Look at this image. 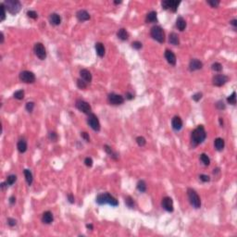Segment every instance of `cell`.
Segmentation results:
<instances>
[{
	"mask_svg": "<svg viewBox=\"0 0 237 237\" xmlns=\"http://www.w3.org/2000/svg\"><path fill=\"white\" fill-rule=\"evenodd\" d=\"M207 138V133L203 125H198L191 133V143L193 147L201 144Z\"/></svg>",
	"mask_w": 237,
	"mask_h": 237,
	"instance_id": "cell-1",
	"label": "cell"
},
{
	"mask_svg": "<svg viewBox=\"0 0 237 237\" xmlns=\"http://www.w3.org/2000/svg\"><path fill=\"white\" fill-rule=\"evenodd\" d=\"M95 202L98 205H109L111 207H117L118 206V202L117 199L111 196L109 193H102L96 196Z\"/></svg>",
	"mask_w": 237,
	"mask_h": 237,
	"instance_id": "cell-2",
	"label": "cell"
},
{
	"mask_svg": "<svg viewBox=\"0 0 237 237\" xmlns=\"http://www.w3.org/2000/svg\"><path fill=\"white\" fill-rule=\"evenodd\" d=\"M3 4L6 9L12 15L19 13L21 8V3L19 0H6L3 2Z\"/></svg>",
	"mask_w": 237,
	"mask_h": 237,
	"instance_id": "cell-3",
	"label": "cell"
},
{
	"mask_svg": "<svg viewBox=\"0 0 237 237\" xmlns=\"http://www.w3.org/2000/svg\"><path fill=\"white\" fill-rule=\"evenodd\" d=\"M187 196L189 199V202L192 205V207L196 209H198L201 208V200L199 197L198 194L192 189V188H188L187 189Z\"/></svg>",
	"mask_w": 237,
	"mask_h": 237,
	"instance_id": "cell-4",
	"label": "cell"
},
{
	"mask_svg": "<svg viewBox=\"0 0 237 237\" xmlns=\"http://www.w3.org/2000/svg\"><path fill=\"white\" fill-rule=\"evenodd\" d=\"M150 35L154 40L158 41L160 44H163L165 42V33L163 29L158 25H155L152 27L150 30Z\"/></svg>",
	"mask_w": 237,
	"mask_h": 237,
	"instance_id": "cell-5",
	"label": "cell"
},
{
	"mask_svg": "<svg viewBox=\"0 0 237 237\" xmlns=\"http://www.w3.org/2000/svg\"><path fill=\"white\" fill-rule=\"evenodd\" d=\"M87 123L95 132H99L100 131L101 125H100L99 120H98V118L96 117V115L94 114V113H90V114H88Z\"/></svg>",
	"mask_w": 237,
	"mask_h": 237,
	"instance_id": "cell-6",
	"label": "cell"
},
{
	"mask_svg": "<svg viewBox=\"0 0 237 237\" xmlns=\"http://www.w3.org/2000/svg\"><path fill=\"white\" fill-rule=\"evenodd\" d=\"M75 107H76L80 111L83 112L84 114L88 115L90 113H92V107H91L90 104L83 99H77L76 102H75Z\"/></svg>",
	"mask_w": 237,
	"mask_h": 237,
	"instance_id": "cell-7",
	"label": "cell"
},
{
	"mask_svg": "<svg viewBox=\"0 0 237 237\" xmlns=\"http://www.w3.org/2000/svg\"><path fill=\"white\" fill-rule=\"evenodd\" d=\"M180 3L181 2L177 1V0H163L161 2V6H162L163 9H169L172 12H176Z\"/></svg>",
	"mask_w": 237,
	"mask_h": 237,
	"instance_id": "cell-8",
	"label": "cell"
},
{
	"mask_svg": "<svg viewBox=\"0 0 237 237\" xmlns=\"http://www.w3.org/2000/svg\"><path fill=\"white\" fill-rule=\"evenodd\" d=\"M20 80L25 83H34L35 82V75L30 71H23L20 73Z\"/></svg>",
	"mask_w": 237,
	"mask_h": 237,
	"instance_id": "cell-9",
	"label": "cell"
},
{
	"mask_svg": "<svg viewBox=\"0 0 237 237\" xmlns=\"http://www.w3.org/2000/svg\"><path fill=\"white\" fill-rule=\"evenodd\" d=\"M34 51L35 56L39 59H41V60H44V59H46V48H45L44 45H43L42 43H36V44H34Z\"/></svg>",
	"mask_w": 237,
	"mask_h": 237,
	"instance_id": "cell-10",
	"label": "cell"
},
{
	"mask_svg": "<svg viewBox=\"0 0 237 237\" xmlns=\"http://www.w3.org/2000/svg\"><path fill=\"white\" fill-rule=\"evenodd\" d=\"M107 101L112 106H118L123 104L124 102V97L121 95H118L115 93H110L109 95H107Z\"/></svg>",
	"mask_w": 237,
	"mask_h": 237,
	"instance_id": "cell-11",
	"label": "cell"
},
{
	"mask_svg": "<svg viewBox=\"0 0 237 237\" xmlns=\"http://www.w3.org/2000/svg\"><path fill=\"white\" fill-rule=\"evenodd\" d=\"M229 81V77L227 75L224 74H217L212 78V83L215 86H218V87H220V86L224 85L226 83Z\"/></svg>",
	"mask_w": 237,
	"mask_h": 237,
	"instance_id": "cell-12",
	"label": "cell"
},
{
	"mask_svg": "<svg viewBox=\"0 0 237 237\" xmlns=\"http://www.w3.org/2000/svg\"><path fill=\"white\" fill-rule=\"evenodd\" d=\"M161 206H162V208L168 212H172L174 210L173 201H172V199L170 197H169V196L163 197L162 201H161Z\"/></svg>",
	"mask_w": 237,
	"mask_h": 237,
	"instance_id": "cell-13",
	"label": "cell"
},
{
	"mask_svg": "<svg viewBox=\"0 0 237 237\" xmlns=\"http://www.w3.org/2000/svg\"><path fill=\"white\" fill-rule=\"evenodd\" d=\"M203 68V62L197 58H192L189 63V69L190 72H196Z\"/></svg>",
	"mask_w": 237,
	"mask_h": 237,
	"instance_id": "cell-14",
	"label": "cell"
},
{
	"mask_svg": "<svg viewBox=\"0 0 237 237\" xmlns=\"http://www.w3.org/2000/svg\"><path fill=\"white\" fill-rule=\"evenodd\" d=\"M164 56H165V58L167 59V61H168L169 64H170V65H172V66H175V65H176L177 58H176L175 54H174L173 52H172L171 50H170V49H166V50H165Z\"/></svg>",
	"mask_w": 237,
	"mask_h": 237,
	"instance_id": "cell-15",
	"label": "cell"
},
{
	"mask_svg": "<svg viewBox=\"0 0 237 237\" xmlns=\"http://www.w3.org/2000/svg\"><path fill=\"white\" fill-rule=\"evenodd\" d=\"M171 126L172 129L176 132H179L182 128V121L179 116H175L171 120Z\"/></svg>",
	"mask_w": 237,
	"mask_h": 237,
	"instance_id": "cell-16",
	"label": "cell"
},
{
	"mask_svg": "<svg viewBox=\"0 0 237 237\" xmlns=\"http://www.w3.org/2000/svg\"><path fill=\"white\" fill-rule=\"evenodd\" d=\"M80 76H81V79H83L84 82H86L87 83H90L91 82H92V74H91V72L88 71V69H82L80 71Z\"/></svg>",
	"mask_w": 237,
	"mask_h": 237,
	"instance_id": "cell-17",
	"label": "cell"
},
{
	"mask_svg": "<svg viewBox=\"0 0 237 237\" xmlns=\"http://www.w3.org/2000/svg\"><path fill=\"white\" fill-rule=\"evenodd\" d=\"M76 18L78 19L79 21H86V20H89L90 18H91V16L90 14L86 11V10L84 9H80L77 11L76 13Z\"/></svg>",
	"mask_w": 237,
	"mask_h": 237,
	"instance_id": "cell-18",
	"label": "cell"
},
{
	"mask_svg": "<svg viewBox=\"0 0 237 237\" xmlns=\"http://www.w3.org/2000/svg\"><path fill=\"white\" fill-rule=\"evenodd\" d=\"M53 220H54V216H53V214H52L51 211L47 210V211H45L44 213H43V215H42V222H43V223L50 224V223L53 222Z\"/></svg>",
	"mask_w": 237,
	"mask_h": 237,
	"instance_id": "cell-19",
	"label": "cell"
},
{
	"mask_svg": "<svg viewBox=\"0 0 237 237\" xmlns=\"http://www.w3.org/2000/svg\"><path fill=\"white\" fill-rule=\"evenodd\" d=\"M145 21L147 23H155L158 21V14L157 11L155 10H152L147 14V17H145Z\"/></svg>",
	"mask_w": 237,
	"mask_h": 237,
	"instance_id": "cell-20",
	"label": "cell"
},
{
	"mask_svg": "<svg viewBox=\"0 0 237 237\" xmlns=\"http://www.w3.org/2000/svg\"><path fill=\"white\" fill-rule=\"evenodd\" d=\"M214 147H215V149L217 150V151H222L224 149V147H225V142L222 138H216L214 140Z\"/></svg>",
	"mask_w": 237,
	"mask_h": 237,
	"instance_id": "cell-21",
	"label": "cell"
},
{
	"mask_svg": "<svg viewBox=\"0 0 237 237\" xmlns=\"http://www.w3.org/2000/svg\"><path fill=\"white\" fill-rule=\"evenodd\" d=\"M49 21L52 25H59L61 23V18L57 13H51L49 16Z\"/></svg>",
	"mask_w": 237,
	"mask_h": 237,
	"instance_id": "cell-22",
	"label": "cell"
},
{
	"mask_svg": "<svg viewBox=\"0 0 237 237\" xmlns=\"http://www.w3.org/2000/svg\"><path fill=\"white\" fill-rule=\"evenodd\" d=\"M186 21H185V20L182 18V17H178L177 18V20H176V27H177V29L179 30V31H181V32H182V31H184L185 30V28H186Z\"/></svg>",
	"mask_w": 237,
	"mask_h": 237,
	"instance_id": "cell-23",
	"label": "cell"
},
{
	"mask_svg": "<svg viewBox=\"0 0 237 237\" xmlns=\"http://www.w3.org/2000/svg\"><path fill=\"white\" fill-rule=\"evenodd\" d=\"M95 51H96V54L100 57H103L105 56V53H106V48L104 46V45L102 44V43L98 42L96 43L95 46Z\"/></svg>",
	"mask_w": 237,
	"mask_h": 237,
	"instance_id": "cell-24",
	"label": "cell"
},
{
	"mask_svg": "<svg viewBox=\"0 0 237 237\" xmlns=\"http://www.w3.org/2000/svg\"><path fill=\"white\" fill-rule=\"evenodd\" d=\"M27 147H28V145H27V142L25 139H20L19 140V142L17 144V148L19 150L20 153H25L27 151Z\"/></svg>",
	"mask_w": 237,
	"mask_h": 237,
	"instance_id": "cell-25",
	"label": "cell"
},
{
	"mask_svg": "<svg viewBox=\"0 0 237 237\" xmlns=\"http://www.w3.org/2000/svg\"><path fill=\"white\" fill-rule=\"evenodd\" d=\"M169 42L170 45L173 46H179L180 45V38L179 35L176 33H170L169 35Z\"/></svg>",
	"mask_w": 237,
	"mask_h": 237,
	"instance_id": "cell-26",
	"label": "cell"
},
{
	"mask_svg": "<svg viewBox=\"0 0 237 237\" xmlns=\"http://www.w3.org/2000/svg\"><path fill=\"white\" fill-rule=\"evenodd\" d=\"M117 36L118 39H121V41H126L129 39V34L126 29L121 28L117 32Z\"/></svg>",
	"mask_w": 237,
	"mask_h": 237,
	"instance_id": "cell-27",
	"label": "cell"
},
{
	"mask_svg": "<svg viewBox=\"0 0 237 237\" xmlns=\"http://www.w3.org/2000/svg\"><path fill=\"white\" fill-rule=\"evenodd\" d=\"M104 150L107 152V154H109V155L110 156V158H113L114 160H118V153H116V152L113 151L112 148L109 147V145L105 144V145H104Z\"/></svg>",
	"mask_w": 237,
	"mask_h": 237,
	"instance_id": "cell-28",
	"label": "cell"
},
{
	"mask_svg": "<svg viewBox=\"0 0 237 237\" xmlns=\"http://www.w3.org/2000/svg\"><path fill=\"white\" fill-rule=\"evenodd\" d=\"M23 173H24V176H25V180H26V182L28 184V185H32L33 184V181H34V177H33V173H32V171L28 169H25L23 170Z\"/></svg>",
	"mask_w": 237,
	"mask_h": 237,
	"instance_id": "cell-29",
	"label": "cell"
},
{
	"mask_svg": "<svg viewBox=\"0 0 237 237\" xmlns=\"http://www.w3.org/2000/svg\"><path fill=\"white\" fill-rule=\"evenodd\" d=\"M137 190L140 193H144L147 191V184L144 180H141L137 182Z\"/></svg>",
	"mask_w": 237,
	"mask_h": 237,
	"instance_id": "cell-30",
	"label": "cell"
},
{
	"mask_svg": "<svg viewBox=\"0 0 237 237\" xmlns=\"http://www.w3.org/2000/svg\"><path fill=\"white\" fill-rule=\"evenodd\" d=\"M16 181H17V176H16L15 174H10L7 178L6 184H8V186H11V185H13L15 184Z\"/></svg>",
	"mask_w": 237,
	"mask_h": 237,
	"instance_id": "cell-31",
	"label": "cell"
},
{
	"mask_svg": "<svg viewBox=\"0 0 237 237\" xmlns=\"http://www.w3.org/2000/svg\"><path fill=\"white\" fill-rule=\"evenodd\" d=\"M125 204L129 208H133L135 207V203H134L133 198L130 196H127L125 197Z\"/></svg>",
	"mask_w": 237,
	"mask_h": 237,
	"instance_id": "cell-32",
	"label": "cell"
},
{
	"mask_svg": "<svg viewBox=\"0 0 237 237\" xmlns=\"http://www.w3.org/2000/svg\"><path fill=\"white\" fill-rule=\"evenodd\" d=\"M200 160H201V162L205 165V166H209V164H210V158H208V156L207 154H205V153H202L200 155Z\"/></svg>",
	"mask_w": 237,
	"mask_h": 237,
	"instance_id": "cell-33",
	"label": "cell"
},
{
	"mask_svg": "<svg viewBox=\"0 0 237 237\" xmlns=\"http://www.w3.org/2000/svg\"><path fill=\"white\" fill-rule=\"evenodd\" d=\"M24 91L23 90H18V91H16V92L13 94V96H14V98L15 99H18V100H22L24 98Z\"/></svg>",
	"mask_w": 237,
	"mask_h": 237,
	"instance_id": "cell-34",
	"label": "cell"
},
{
	"mask_svg": "<svg viewBox=\"0 0 237 237\" xmlns=\"http://www.w3.org/2000/svg\"><path fill=\"white\" fill-rule=\"evenodd\" d=\"M211 69H212V71L216 72H220L222 71V65L219 62H215L211 65Z\"/></svg>",
	"mask_w": 237,
	"mask_h": 237,
	"instance_id": "cell-35",
	"label": "cell"
},
{
	"mask_svg": "<svg viewBox=\"0 0 237 237\" xmlns=\"http://www.w3.org/2000/svg\"><path fill=\"white\" fill-rule=\"evenodd\" d=\"M227 102L231 105H235L236 104V92H233L230 96L227 97Z\"/></svg>",
	"mask_w": 237,
	"mask_h": 237,
	"instance_id": "cell-36",
	"label": "cell"
},
{
	"mask_svg": "<svg viewBox=\"0 0 237 237\" xmlns=\"http://www.w3.org/2000/svg\"><path fill=\"white\" fill-rule=\"evenodd\" d=\"M87 83L84 82V81L83 79H78L77 80V86H78V88L80 89H86L87 88Z\"/></svg>",
	"mask_w": 237,
	"mask_h": 237,
	"instance_id": "cell-37",
	"label": "cell"
},
{
	"mask_svg": "<svg viewBox=\"0 0 237 237\" xmlns=\"http://www.w3.org/2000/svg\"><path fill=\"white\" fill-rule=\"evenodd\" d=\"M136 143H137V144L139 145V147H144L145 145V144H147V141H145V139H144V137H143V136H138V137H136Z\"/></svg>",
	"mask_w": 237,
	"mask_h": 237,
	"instance_id": "cell-38",
	"label": "cell"
},
{
	"mask_svg": "<svg viewBox=\"0 0 237 237\" xmlns=\"http://www.w3.org/2000/svg\"><path fill=\"white\" fill-rule=\"evenodd\" d=\"M25 109L29 113H32L34 110V102H28V103H26Z\"/></svg>",
	"mask_w": 237,
	"mask_h": 237,
	"instance_id": "cell-39",
	"label": "cell"
},
{
	"mask_svg": "<svg viewBox=\"0 0 237 237\" xmlns=\"http://www.w3.org/2000/svg\"><path fill=\"white\" fill-rule=\"evenodd\" d=\"M27 16H28L29 18L34 19V20L38 18V14H37L36 11H34V10H28V11H27Z\"/></svg>",
	"mask_w": 237,
	"mask_h": 237,
	"instance_id": "cell-40",
	"label": "cell"
},
{
	"mask_svg": "<svg viewBox=\"0 0 237 237\" xmlns=\"http://www.w3.org/2000/svg\"><path fill=\"white\" fill-rule=\"evenodd\" d=\"M132 47L134 48V49H136V50H140L143 47V45H142L141 42L134 41V42H133V44H132Z\"/></svg>",
	"mask_w": 237,
	"mask_h": 237,
	"instance_id": "cell-41",
	"label": "cell"
},
{
	"mask_svg": "<svg viewBox=\"0 0 237 237\" xmlns=\"http://www.w3.org/2000/svg\"><path fill=\"white\" fill-rule=\"evenodd\" d=\"M0 8H1V11H2V14H1V19H0V21H3L6 19V8H5L4 4L1 3L0 4Z\"/></svg>",
	"mask_w": 237,
	"mask_h": 237,
	"instance_id": "cell-42",
	"label": "cell"
},
{
	"mask_svg": "<svg viewBox=\"0 0 237 237\" xmlns=\"http://www.w3.org/2000/svg\"><path fill=\"white\" fill-rule=\"evenodd\" d=\"M216 107L219 110H224L226 109V106H225L224 102L222 100H219L216 103Z\"/></svg>",
	"mask_w": 237,
	"mask_h": 237,
	"instance_id": "cell-43",
	"label": "cell"
},
{
	"mask_svg": "<svg viewBox=\"0 0 237 237\" xmlns=\"http://www.w3.org/2000/svg\"><path fill=\"white\" fill-rule=\"evenodd\" d=\"M207 3L208 5H210L211 8H218L219 5V0H208V1H207Z\"/></svg>",
	"mask_w": 237,
	"mask_h": 237,
	"instance_id": "cell-44",
	"label": "cell"
},
{
	"mask_svg": "<svg viewBox=\"0 0 237 237\" xmlns=\"http://www.w3.org/2000/svg\"><path fill=\"white\" fill-rule=\"evenodd\" d=\"M48 137L52 142H57V134L55 132H50L48 134Z\"/></svg>",
	"mask_w": 237,
	"mask_h": 237,
	"instance_id": "cell-45",
	"label": "cell"
},
{
	"mask_svg": "<svg viewBox=\"0 0 237 237\" xmlns=\"http://www.w3.org/2000/svg\"><path fill=\"white\" fill-rule=\"evenodd\" d=\"M202 96H203V94L200 93V92H198V93H196V94H195V95H193L192 98H193L194 101L198 102V101H200V99L202 98Z\"/></svg>",
	"mask_w": 237,
	"mask_h": 237,
	"instance_id": "cell-46",
	"label": "cell"
},
{
	"mask_svg": "<svg viewBox=\"0 0 237 237\" xmlns=\"http://www.w3.org/2000/svg\"><path fill=\"white\" fill-rule=\"evenodd\" d=\"M199 179H200L203 182H208L210 181V177L208 175H206V174H201L199 175Z\"/></svg>",
	"mask_w": 237,
	"mask_h": 237,
	"instance_id": "cell-47",
	"label": "cell"
},
{
	"mask_svg": "<svg viewBox=\"0 0 237 237\" xmlns=\"http://www.w3.org/2000/svg\"><path fill=\"white\" fill-rule=\"evenodd\" d=\"M84 164L87 166V167H89V168H91V167L93 166V159L91 158H89V157H87V158H85V159H84Z\"/></svg>",
	"mask_w": 237,
	"mask_h": 237,
	"instance_id": "cell-48",
	"label": "cell"
},
{
	"mask_svg": "<svg viewBox=\"0 0 237 237\" xmlns=\"http://www.w3.org/2000/svg\"><path fill=\"white\" fill-rule=\"evenodd\" d=\"M81 136H82V138L84 140L85 142H90V136H89V134L86 133V132L81 133Z\"/></svg>",
	"mask_w": 237,
	"mask_h": 237,
	"instance_id": "cell-49",
	"label": "cell"
},
{
	"mask_svg": "<svg viewBox=\"0 0 237 237\" xmlns=\"http://www.w3.org/2000/svg\"><path fill=\"white\" fill-rule=\"evenodd\" d=\"M8 224L10 226V227H14V226L17 224V220L15 219H12V218H8Z\"/></svg>",
	"mask_w": 237,
	"mask_h": 237,
	"instance_id": "cell-50",
	"label": "cell"
},
{
	"mask_svg": "<svg viewBox=\"0 0 237 237\" xmlns=\"http://www.w3.org/2000/svg\"><path fill=\"white\" fill-rule=\"evenodd\" d=\"M68 200H69V202L71 203V204H73L74 203V196H73V195L72 194H69L68 195Z\"/></svg>",
	"mask_w": 237,
	"mask_h": 237,
	"instance_id": "cell-51",
	"label": "cell"
},
{
	"mask_svg": "<svg viewBox=\"0 0 237 237\" xmlns=\"http://www.w3.org/2000/svg\"><path fill=\"white\" fill-rule=\"evenodd\" d=\"M125 97H126V99H128V100H132V99H133V95L132 94V93H130V92H127L126 94H125Z\"/></svg>",
	"mask_w": 237,
	"mask_h": 237,
	"instance_id": "cell-52",
	"label": "cell"
},
{
	"mask_svg": "<svg viewBox=\"0 0 237 237\" xmlns=\"http://www.w3.org/2000/svg\"><path fill=\"white\" fill-rule=\"evenodd\" d=\"M230 24L231 25H233L234 28H236L237 27V20L236 19H233V20H231V21H230Z\"/></svg>",
	"mask_w": 237,
	"mask_h": 237,
	"instance_id": "cell-53",
	"label": "cell"
},
{
	"mask_svg": "<svg viewBox=\"0 0 237 237\" xmlns=\"http://www.w3.org/2000/svg\"><path fill=\"white\" fill-rule=\"evenodd\" d=\"M9 203H10V205H14L16 203V197L14 196L9 197Z\"/></svg>",
	"mask_w": 237,
	"mask_h": 237,
	"instance_id": "cell-54",
	"label": "cell"
},
{
	"mask_svg": "<svg viewBox=\"0 0 237 237\" xmlns=\"http://www.w3.org/2000/svg\"><path fill=\"white\" fill-rule=\"evenodd\" d=\"M86 228H87L88 230H91L92 231L94 229V226L92 224H86Z\"/></svg>",
	"mask_w": 237,
	"mask_h": 237,
	"instance_id": "cell-55",
	"label": "cell"
},
{
	"mask_svg": "<svg viewBox=\"0 0 237 237\" xmlns=\"http://www.w3.org/2000/svg\"><path fill=\"white\" fill-rule=\"evenodd\" d=\"M219 124H220V126H223V120H222V118H219Z\"/></svg>",
	"mask_w": 237,
	"mask_h": 237,
	"instance_id": "cell-56",
	"label": "cell"
},
{
	"mask_svg": "<svg viewBox=\"0 0 237 237\" xmlns=\"http://www.w3.org/2000/svg\"><path fill=\"white\" fill-rule=\"evenodd\" d=\"M4 43V34L1 33V44H3Z\"/></svg>",
	"mask_w": 237,
	"mask_h": 237,
	"instance_id": "cell-57",
	"label": "cell"
},
{
	"mask_svg": "<svg viewBox=\"0 0 237 237\" xmlns=\"http://www.w3.org/2000/svg\"><path fill=\"white\" fill-rule=\"evenodd\" d=\"M114 4H116V5H118V4H121V1H114Z\"/></svg>",
	"mask_w": 237,
	"mask_h": 237,
	"instance_id": "cell-58",
	"label": "cell"
}]
</instances>
